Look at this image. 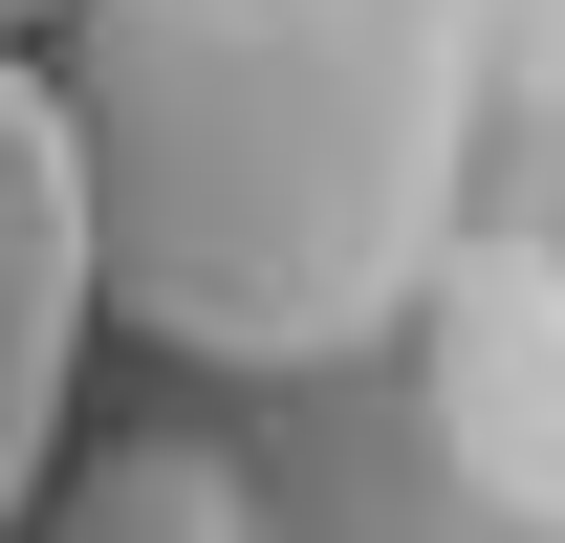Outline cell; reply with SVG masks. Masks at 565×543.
Segmentation results:
<instances>
[{
  "label": "cell",
  "mask_w": 565,
  "mask_h": 543,
  "mask_svg": "<svg viewBox=\"0 0 565 543\" xmlns=\"http://www.w3.org/2000/svg\"><path fill=\"white\" fill-rule=\"evenodd\" d=\"M66 370H87V196H66V109L0 44V543L66 457Z\"/></svg>",
  "instance_id": "cell-3"
},
{
  "label": "cell",
  "mask_w": 565,
  "mask_h": 543,
  "mask_svg": "<svg viewBox=\"0 0 565 543\" xmlns=\"http://www.w3.org/2000/svg\"><path fill=\"white\" fill-rule=\"evenodd\" d=\"M22 22H44V0H0V44H22Z\"/></svg>",
  "instance_id": "cell-6"
},
{
  "label": "cell",
  "mask_w": 565,
  "mask_h": 543,
  "mask_svg": "<svg viewBox=\"0 0 565 543\" xmlns=\"http://www.w3.org/2000/svg\"><path fill=\"white\" fill-rule=\"evenodd\" d=\"M44 22L109 327L196 370H327L414 327L479 174L500 0H44Z\"/></svg>",
  "instance_id": "cell-1"
},
{
  "label": "cell",
  "mask_w": 565,
  "mask_h": 543,
  "mask_svg": "<svg viewBox=\"0 0 565 543\" xmlns=\"http://www.w3.org/2000/svg\"><path fill=\"white\" fill-rule=\"evenodd\" d=\"M414 370H435V457L500 522H565V239H435Z\"/></svg>",
  "instance_id": "cell-2"
},
{
  "label": "cell",
  "mask_w": 565,
  "mask_h": 543,
  "mask_svg": "<svg viewBox=\"0 0 565 543\" xmlns=\"http://www.w3.org/2000/svg\"><path fill=\"white\" fill-rule=\"evenodd\" d=\"M44 543H262V500H239V457H196V435H109V457L66 478V500H22Z\"/></svg>",
  "instance_id": "cell-4"
},
{
  "label": "cell",
  "mask_w": 565,
  "mask_h": 543,
  "mask_svg": "<svg viewBox=\"0 0 565 543\" xmlns=\"http://www.w3.org/2000/svg\"><path fill=\"white\" fill-rule=\"evenodd\" d=\"M500 87H565V0H500Z\"/></svg>",
  "instance_id": "cell-5"
}]
</instances>
